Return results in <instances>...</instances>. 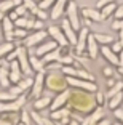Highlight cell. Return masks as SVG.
<instances>
[{"instance_id":"cell-1","label":"cell","mask_w":123,"mask_h":125,"mask_svg":"<svg viewBox=\"0 0 123 125\" xmlns=\"http://www.w3.org/2000/svg\"><path fill=\"white\" fill-rule=\"evenodd\" d=\"M96 106L98 104H96V99H94V93L77 90V88H72V90L69 88V98H67L66 107L70 112H78V114L86 115Z\"/></svg>"},{"instance_id":"cell-2","label":"cell","mask_w":123,"mask_h":125,"mask_svg":"<svg viewBox=\"0 0 123 125\" xmlns=\"http://www.w3.org/2000/svg\"><path fill=\"white\" fill-rule=\"evenodd\" d=\"M45 87H47L51 93H61V92H64V90H69L67 79H66V75L61 71L47 72V75H45Z\"/></svg>"},{"instance_id":"cell-3","label":"cell","mask_w":123,"mask_h":125,"mask_svg":"<svg viewBox=\"0 0 123 125\" xmlns=\"http://www.w3.org/2000/svg\"><path fill=\"white\" fill-rule=\"evenodd\" d=\"M15 52H16V61L19 62L22 74L27 75V77H34V72L29 66V50L26 47H22V45H19V47L15 48Z\"/></svg>"},{"instance_id":"cell-4","label":"cell","mask_w":123,"mask_h":125,"mask_svg":"<svg viewBox=\"0 0 123 125\" xmlns=\"http://www.w3.org/2000/svg\"><path fill=\"white\" fill-rule=\"evenodd\" d=\"M66 19L70 22V26L78 32L82 29V18H80V11L78 7H77V2H70L67 3V8H66Z\"/></svg>"},{"instance_id":"cell-5","label":"cell","mask_w":123,"mask_h":125,"mask_svg":"<svg viewBox=\"0 0 123 125\" xmlns=\"http://www.w3.org/2000/svg\"><path fill=\"white\" fill-rule=\"evenodd\" d=\"M66 79H67L69 88L83 90V92H90V93H96L98 92V85H96V82L83 80V79H75V77H66Z\"/></svg>"},{"instance_id":"cell-6","label":"cell","mask_w":123,"mask_h":125,"mask_svg":"<svg viewBox=\"0 0 123 125\" xmlns=\"http://www.w3.org/2000/svg\"><path fill=\"white\" fill-rule=\"evenodd\" d=\"M48 37V32L47 31H35V32H32L30 35H27L22 40V47H26L27 50H32V48H35V47H38L40 43H43L45 42V39Z\"/></svg>"},{"instance_id":"cell-7","label":"cell","mask_w":123,"mask_h":125,"mask_svg":"<svg viewBox=\"0 0 123 125\" xmlns=\"http://www.w3.org/2000/svg\"><path fill=\"white\" fill-rule=\"evenodd\" d=\"M26 101H27V96L21 95L18 96L16 99H13V101H8V103H0V114H5V112H16V111L22 109V106L26 104Z\"/></svg>"},{"instance_id":"cell-8","label":"cell","mask_w":123,"mask_h":125,"mask_svg":"<svg viewBox=\"0 0 123 125\" xmlns=\"http://www.w3.org/2000/svg\"><path fill=\"white\" fill-rule=\"evenodd\" d=\"M88 35H90V29L88 27H82V29L77 32V43L74 45L75 50H74V56H80L86 52V40Z\"/></svg>"},{"instance_id":"cell-9","label":"cell","mask_w":123,"mask_h":125,"mask_svg":"<svg viewBox=\"0 0 123 125\" xmlns=\"http://www.w3.org/2000/svg\"><path fill=\"white\" fill-rule=\"evenodd\" d=\"M45 75H47L45 71L37 72L35 75H34V83H32V88H30V98H32V99L42 96V93H43V88H45Z\"/></svg>"},{"instance_id":"cell-10","label":"cell","mask_w":123,"mask_h":125,"mask_svg":"<svg viewBox=\"0 0 123 125\" xmlns=\"http://www.w3.org/2000/svg\"><path fill=\"white\" fill-rule=\"evenodd\" d=\"M47 32H48V35L51 37V40H54L56 43H58V47L64 48V47H67V45H69V42H67V39L64 37V32H62L61 27H58V26H50Z\"/></svg>"},{"instance_id":"cell-11","label":"cell","mask_w":123,"mask_h":125,"mask_svg":"<svg viewBox=\"0 0 123 125\" xmlns=\"http://www.w3.org/2000/svg\"><path fill=\"white\" fill-rule=\"evenodd\" d=\"M104 119V106H96L90 114L85 115V120L82 125H94L96 122L102 120Z\"/></svg>"},{"instance_id":"cell-12","label":"cell","mask_w":123,"mask_h":125,"mask_svg":"<svg viewBox=\"0 0 123 125\" xmlns=\"http://www.w3.org/2000/svg\"><path fill=\"white\" fill-rule=\"evenodd\" d=\"M8 72H10L11 85H13V83L16 85L22 77H24V74H22V71H21V66H19V62L16 61V59H15V61H10V62H8Z\"/></svg>"},{"instance_id":"cell-13","label":"cell","mask_w":123,"mask_h":125,"mask_svg":"<svg viewBox=\"0 0 123 125\" xmlns=\"http://www.w3.org/2000/svg\"><path fill=\"white\" fill-rule=\"evenodd\" d=\"M67 3H69V0H56L54 2V5L50 8L51 13H50V18L53 19V21H56V19H59L62 15L66 13V8H67Z\"/></svg>"},{"instance_id":"cell-14","label":"cell","mask_w":123,"mask_h":125,"mask_svg":"<svg viewBox=\"0 0 123 125\" xmlns=\"http://www.w3.org/2000/svg\"><path fill=\"white\" fill-rule=\"evenodd\" d=\"M67 98H69V90H64V92H61V93H56V96L51 99L50 111H56V109H61V107H66Z\"/></svg>"},{"instance_id":"cell-15","label":"cell","mask_w":123,"mask_h":125,"mask_svg":"<svg viewBox=\"0 0 123 125\" xmlns=\"http://www.w3.org/2000/svg\"><path fill=\"white\" fill-rule=\"evenodd\" d=\"M61 29H62V32H64V37L67 39V42H69V45H75L77 43V31L70 26V22L67 21V19H64V21L61 22Z\"/></svg>"},{"instance_id":"cell-16","label":"cell","mask_w":123,"mask_h":125,"mask_svg":"<svg viewBox=\"0 0 123 125\" xmlns=\"http://www.w3.org/2000/svg\"><path fill=\"white\" fill-rule=\"evenodd\" d=\"M99 53L104 56L105 61H107L110 66H118V64H120L118 55H117L115 52H112V48H110V47H107V45H102V47L99 48Z\"/></svg>"},{"instance_id":"cell-17","label":"cell","mask_w":123,"mask_h":125,"mask_svg":"<svg viewBox=\"0 0 123 125\" xmlns=\"http://www.w3.org/2000/svg\"><path fill=\"white\" fill-rule=\"evenodd\" d=\"M86 55L90 59H96L99 56V43L96 42L93 34L88 35V40H86Z\"/></svg>"},{"instance_id":"cell-18","label":"cell","mask_w":123,"mask_h":125,"mask_svg":"<svg viewBox=\"0 0 123 125\" xmlns=\"http://www.w3.org/2000/svg\"><path fill=\"white\" fill-rule=\"evenodd\" d=\"M58 47V43L54 40H48V42H43V43H40L38 47H35V50H34L32 55H35L37 58H43L47 53H50L51 50H54V48Z\"/></svg>"},{"instance_id":"cell-19","label":"cell","mask_w":123,"mask_h":125,"mask_svg":"<svg viewBox=\"0 0 123 125\" xmlns=\"http://www.w3.org/2000/svg\"><path fill=\"white\" fill-rule=\"evenodd\" d=\"M51 95H42V96H38V98H35L34 99V103H32V106H34V111H37V112H40V111H43V109H47V107H50V104H51Z\"/></svg>"},{"instance_id":"cell-20","label":"cell","mask_w":123,"mask_h":125,"mask_svg":"<svg viewBox=\"0 0 123 125\" xmlns=\"http://www.w3.org/2000/svg\"><path fill=\"white\" fill-rule=\"evenodd\" d=\"M34 22H35V16L27 15V16H19L15 21V27H19V29H34Z\"/></svg>"},{"instance_id":"cell-21","label":"cell","mask_w":123,"mask_h":125,"mask_svg":"<svg viewBox=\"0 0 123 125\" xmlns=\"http://www.w3.org/2000/svg\"><path fill=\"white\" fill-rule=\"evenodd\" d=\"M80 13H82L83 18L91 19L93 22H102V21H104L102 16H101V11H99L98 8H88V7H85V8H82Z\"/></svg>"},{"instance_id":"cell-22","label":"cell","mask_w":123,"mask_h":125,"mask_svg":"<svg viewBox=\"0 0 123 125\" xmlns=\"http://www.w3.org/2000/svg\"><path fill=\"white\" fill-rule=\"evenodd\" d=\"M61 53H62V48H61V47H56L54 50H51L50 53H47V55L42 58V62L47 66V64H50V62L59 61V59H61Z\"/></svg>"},{"instance_id":"cell-23","label":"cell","mask_w":123,"mask_h":125,"mask_svg":"<svg viewBox=\"0 0 123 125\" xmlns=\"http://www.w3.org/2000/svg\"><path fill=\"white\" fill-rule=\"evenodd\" d=\"M10 85H11V80H10V72H8V62H5L3 66L0 67V87L8 88Z\"/></svg>"},{"instance_id":"cell-24","label":"cell","mask_w":123,"mask_h":125,"mask_svg":"<svg viewBox=\"0 0 123 125\" xmlns=\"http://www.w3.org/2000/svg\"><path fill=\"white\" fill-rule=\"evenodd\" d=\"M29 66H30L34 74L45 71V64L42 62V58H37L35 55H29Z\"/></svg>"},{"instance_id":"cell-25","label":"cell","mask_w":123,"mask_h":125,"mask_svg":"<svg viewBox=\"0 0 123 125\" xmlns=\"http://www.w3.org/2000/svg\"><path fill=\"white\" fill-rule=\"evenodd\" d=\"M21 3L22 0H0V11L2 13H10L11 10H15Z\"/></svg>"},{"instance_id":"cell-26","label":"cell","mask_w":123,"mask_h":125,"mask_svg":"<svg viewBox=\"0 0 123 125\" xmlns=\"http://www.w3.org/2000/svg\"><path fill=\"white\" fill-rule=\"evenodd\" d=\"M64 117H70V111L67 107H61V109H56V111H50V119L54 122L61 120Z\"/></svg>"},{"instance_id":"cell-27","label":"cell","mask_w":123,"mask_h":125,"mask_svg":"<svg viewBox=\"0 0 123 125\" xmlns=\"http://www.w3.org/2000/svg\"><path fill=\"white\" fill-rule=\"evenodd\" d=\"M122 104H123V92L117 93V95H114L112 98L107 99V106H109V109H112V111L118 109Z\"/></svg>"},{"instance_id":"cell-28","label":"cell","mask_w":123,"mask_h":125,"mask_svg":"<svg viewBox=\"0 0 123 125\" xmlns=\"http://www.w3.org/2000/svg\"><path fill=\"white\" fill-rule=\"evenodd\" d=\"M32 83H34V77H27V75H24V77H22L16 85L21 88L22 93H26V92H30V88H32Z\"/></svg>"},{"instance_id":"cell-29","label":"cell","mask_w":123,"mask_h":125,"mask_svg":"<svg viewBox=\"0 0 123 125\" xmlns=\"http://www.w3.org/2000/svg\"><path fill=\"white\" fill-rule=\"evenodd\" d=\"M94 39H96V42H98L99 45H109V43H114L115 42V39H114L112 35H109V34H101V32H96L93 34Z\"/></svg>"},{"instance_id":"cell-30","label":"cell","mask_w":123,"mask_h":125,"mask_svg":"<svg viewBox=\"0 0 123 125\" xmlns=\"http://www.w3.org/2000/svg\"><path fill=\"white\" fill-rule=\"evenodd\" d=\"M22 5L26 7V10L29 11V15H32V16H35L37 11L40 10V8H38V2H37V0H22Z\"/></svg>"},{"instance_id":"cell-31","label":"cell","mask_w":123,"mask_h":125,"mask_svg":"<svg viewBox=\"0 0 123 125\" xmlns=\"http://www.w3.org/2000/svg\"><path fill=\"white\" fill-rule=\"evenodd\" d=\"M115 10H117V2H114V3H109V5H105V7H102L99 11H101L102 19H107L109 16H112L114 13H115Z\"/></svg>"},{"instance_id":"cell-32","label":"cell","mask_w":123,"mask_h":125,"mask_svg":"<svg viewBox=\"0 0 123 125\" xmlns=\"http://www.w3.org/2000/svg\"><path fill=\"white\" fill-rule=\"evenodd\" d=\"M13 50H15V42H3V43H0V59H3V56H7Z\"/></svg>"},{"instance_id":"cell-33","label":"cell","mask_w":123,"mask_h":125,"mask_svg":"<svg viewBox=\"0 0 123 125\" xmlns=\"http://www.w3.org/2000/svg\"><path fill=\"white\" fill-rule=\"evenodd\" d=\"M29 114H30V120H32V124H34V125H43L45 117H43L42 114H38L37 111H30Z\"/></svg>"},{"instance_id":"cell-34","label":"cell","mask_w":123,"mask_h":125,"mask_svg":"<svg viewBox=\"0 0 123 125\" xmlns=\"http://www.w3.org/2000/svg\"><path fill=\"white\" fill-rule=\"evenodd\" d=\"M8 93H10V95L11 96H13V98H18V96H21V95H24V93H22L21 92V88H19V87H18V85H10V87H8Z\"/></svg>"},{"instance_id":"cell-35","label":"cell","mask_w":123,"mask_h":125,"mask_svg":"<svg viewBox=\"0 0 123 125\" xmlns=\"http://www.w3.org/2000/svg\"><path fill=\"white\" fill-rule=\"evenodd\" d=\"M94 99H96V104H98V106H104V103H107V99H105V93L99 92V90L94 93Z\"/></svg>"},{"instance_id":"cell-36","label":"cell","mask_w":123,"mask_h":125,"mask_svg":"<svg viewBox=\"0 0 123 125\" xmlns=\"http://www.w3.org/2000/svg\"><path fill=\"white\" fill-rule=\"evenodd\" d=\"M13 35H15V40H16V39H19V40H24L26 37H27V31H26V29H19V27H15V31H13Z\"/></svg>"},{"instance_id":"cell-37","label":"cell","mask_w":123,"mask_h":125,"mask_svg":"<svg viewBox=\"0 0 123 125\" xmlns=\"http://www.w3.org/2000/svg\"><path fill=\"white\" fill-rule=\"evenodd\" d=\"M19 120L24 122L26 125H34V124H32V120H30L29 111H26V109H22V111H21V117H19Z\"/></svg>"},{"instance_id":"cell-38","label":"cell","mask_w":123,"mask_h":125,"mask_svg":"<svg viewBox=\"0 0 123 125\" xmlns=\"http://www.w3.org/2000/svg\"><path fill=\"white\" fill-rule=\"evenodd\" d=\"M13 96L8 93V90H0V103H8V101H13Z\"/></svg>"},{"instance_id":"cell-39","label":"cell","mask_w":123,"mask_h":125,"mask_svg":"<svg viewBox=\"0 0 123 125\" xmlns=\"http://www.w3.org/2000/svg\"><path fill=\"white\" fill-rule=\"evenodd\" d=\"M54 2H56V0H40L38 2V8H42V10H50L51 7H53L54 5Z\"/></svg>"},{"instance_id":"cell-40","label":"cell","mask_w":123,"mask_h":125,"mask_svg":"<svg viewBox=\"0 0 123 125\" xmlns=\"http://www.w3.org/2000/svg\"><path fill=\"white\" fill-rule=\"evenodd\" d=\"M15 13H16L18 16H27V15H29V11L26 10V7H24L22 3H21V5H18V7L15 8Z\"/></svg>"},{"instance_id":"cell-41","label":"cell","mask_w":123,"mask_h":125,"mask_svg":"<svg viewBox=\"0 0 123 125\" xmlns=\"http://www.w3.org/2000/svg\"><path fill=\"white\" fill-rule=\"evenodd\" d=\"M35 18H37V19H42V21H45V19H47V18H50V15H48V13H47V11H45V10H42V8H40V10L37 11Z\"/></svg>"},{"instance_id":"cell-42","label":"cell","mask_w":123,"mask_h":125,"mask_svg":"<svg viewBox=\"0 0 123 125\" xmlns=\"http://www.w3.org/2000/svg\"><path fill=\"white\" fill-rule=\"evenodd\" d=\"M112 29L114 31H122L123 29V19H115L112 22Z\"/></svg>"},{"instance_id":"cell-43","label":"cell","mask_w":123,"mask_h":125,"mask_svg":"<svg viewBox=\"0 0 123 125\" xmlns=\"http://www.w3.org/2000/svg\"><path fill=\"white\" fill-rule=\"evenodd\" d=\"M114 2H117V0H98L96 8H98V10H101L102 7H105V5H109V3H114Z\"/></svg>"},{"instance_id":"cell-44","label":"cell","mask_w":123,"mask_h":125,"mask_svg":"<svg viewBox=\"0 0 123 125\" xmlns=\"http://www.w3.org/2000/svg\"><path fill=\"white\" fill-rule=\"evenodd\" d=\"M110 48H112V52H115L117 55H118V53L122 52V48H123V45L120 43L118 40H115V42H114V43H112V47H110Z\"/></svg>"},{"instance_id":"cell-45","label":"cell","mask_w":123,"mask_h":125,"mask_svg":"<svg viewBox=\"0 0 123 125\" xmlns=\"http://www.w3.org/2000/svg\"><path fill=\"white\" fill-rule=\"evenodd\" d=\"M102 74H104L105 77H114V75H115V72H114V67H112V66L104 67V69H102Z\"/></svg>"},{"instance_id":"cell-46","label":"cell","mask_w":123,"mask_h":125,"mask_svg":"<svg viewBox=\"0 0 123 125\" xmlns=\"http://www.w3.org/2000/svg\"><path fill=\"white\" fill-rule=\"evenodd\" d=\"M114 16H115V19H123V5L117 7V10H115V13H114Z\"/></svg>"},{"instance_id":"cell-47","label":"cell","mask_w":123,"mask_h":125,"mask_svg":"<svg viewBox=\"0 0 123 125\" xmlns=\"http://www.w3.org/2000/svg\"><path fill=\"white\" fill-rule=\"evenodd\" d=\"M114 115H115V119H118V122H122L123 124V109H115L114 111Z\"/></svg>"},{"instance_id":"cell-48","label":"cell","mask_w":123,"mask_h":125,"mask_svg":"<svg viewBox=\"0 0 123 125\" xmlns=\"http://www.w3.org/2000/svg\"><path fill=\"white\" fill-rule=\"evenodd\" d=\"M34 29H35V31H42V29H43V21L35 18V22H34Z\"/></svg>"},{"instance_id":"cell-49","label":"cell","mask_w":123,"mask_h":125,"mask_svg":"<svg viewBox=\"0 0 123 125\" xmlns=\"http://www.w3.org/2000/svg\"><path fill=\"white\" fill-rule=\"evenodd\" d=\"M8 18H10V19H11V21L15 22V21H16V19H18V18H19V16H18V15H16V13H15V10H11V11H10V13H8Z\"/></svg>"},{"instance_id":"cell-50","label":"cell","mask_w":123,"mask_h":125,"mask_svg":"<svg viewBox=\"0 0 123 125\" xmlns=\"http://www.w3.org/2000/svg\"><path fill=\"white\" fill-rule=\"evenodd\" d=\"M0 125H13V122L5 119V117H0Z\"/></svg>"},{"instance_id":"cell-51","label":"cell","mask_w":123,"mask_h":125,"mask_svg":"<svg viewBox=\"0 0 123 125\" xmlns=\"http://www.w3.org/2000/svg\"><path fill=\"white\" fill-rule=\"evenodd\" d=\"M94 125H110V120H107V119H102V120L96 122Z\"/></svg>"},{"instance_id":"cell-52","label":"cell","mask_w":123,"mask_h":125,"mask_svg":"<svg viewBox=\"0 0 123 125\" xmlns=\"http://www.w3.org/2000/svg\"><path fill=\"white\" fill-rule=\"evenodd\" d=\"M43 125H56V122H54V120H51V119H47V117H45Z\"/></svg>"},{"instance_id":"cell-53","label":"cell","mask_w":123,"mask_h":125,"mask_svg":"<svg viewBox=\"0 0 123 125\" xmlns=\"http://www.w3.org/2000/svg\"><path fill=\"white\" fill-rule=\"evenodd\" d=\"M117 40H118L120 43L123 45V29H122V31H118V39H117Z\"/></svg>"},{"instance_id":"cell-54","label":"cell","mask_w":123,"mask_h":125,"mask_svg":"<svg viewBox=\"0 0 123 125\" xmlns=\"http://www.w3.org/2000/svg\"><path fill=\"white\" fill-rule=\"evenodd\" d=\"M69 125H80V124H78L77 120H70V124H69Z\"/></svg>"},{"instance_id":"cell-55","label":"cell","mask_w":123,"mask_h":125,"mask_svg":"<svg viewBox=\"0 0 123 125\" xmlns=\"http://www.w3.org/2000/svg\"><path fill=\"white\" fill-rule=\"evenodd\" d=\"M3 18H5V13H2V11H0V21H2Z\"/></svg>"},{"instance_id":"cell-56","label":"cell","mask_w":123,"mask_h":125,"mask_svg":"<svg viewBox=\"0 0 123 125\" xmlns=\"http://www.w3.org/2000/svg\"><path fill=\"white\" fill-rule=\"evenodd\" d=\"M5 62H7V61H5V59H0V67H2V66H3V64H5Z\"/></svg>"},{"instance_id":"cell-57","label":"cell","mask_w":123,"mask_h":125,"mask_svg":"<svg viewBox=\"0 0 123 125\" xmlns=\"http://www.w3.org/2000/svg\"><path fill=\"white\" fill-rule=\"evenodd\" d=\"M16 125H26V124H24V122H21V120H19V122H16Z\"/></svg>"},{"instance_id":"cell-58","label":"cell","mask_w":123,"mask_h":125,"mask_svg":"<svg viewBox=\"0 0 123 125\" xmlns=\"http://www.w3.org/2000/svg\"><path fill=\"white\" fill-rule=\"evenodd\" d=\"M115 125H123V124H122V122H115Z\"/></svg>"},{"instance_id":"cell-59","label":"cell","mask_w":123,"mask_h":125,"mask_svg":"<svg viewBox=\"0 0 123 125\" xmlns=\"http://www.w3.org/2000/svg\"><path fill=\"white\" fill-rule=\"evenodd\" d=\"M70 2H75V0H70Z\"/></svg>"}]
</instances>
